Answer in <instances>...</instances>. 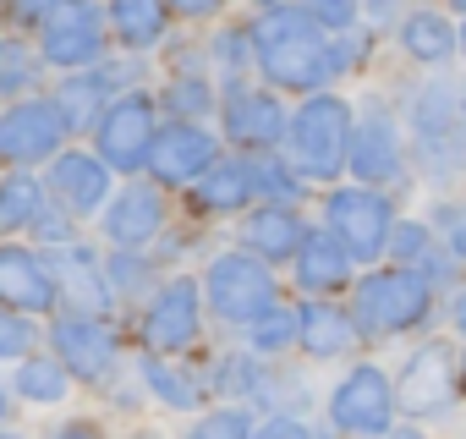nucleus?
Listing matches in <instances>:
<instances>
[{
  "instance_id": "nucleus-1",
  "label": "nucleus",
  "mask_w": 466,
  "mask_h": 439,
  "mask_svg": "<svg viewBox=\"0 0 466 439\" xmlns=\"http://www.w3.org/2000/svg\"><path fill=\"white\" fill-rule=\"evenodd\" d=\"M253 45H258V72L269 83V94H329L335 72H329V39L308 23V6H258L248 17Z\"/></svg>"
},
{
  "instance_id": "nucleus-2",
  "label": "nucleus",
  "mask_w": 466,
  "mask_h": 439,
  "mask_svg": "<svg viewBox=\"0 0 466 439\" xmlns=\"http://www.w3.org/2000/svg\"><path fill=\"white\" fill-rule=\"evenodd\" d=\"M433 308H439V291H433L422 275L395 270V264L362 270L357 286H351V302H346V313H351V324H357L362 341H400V335H417V330L433 324Z\"/></svg>"
},
{
  "instance_id": "nucleus-3",
  "label": "nucleus",
  "mask_w": 466,
  "mask_h": 439,
  "mask_svg": "<svg viewBox=\"0 0 466 439\" xmlns=\"http://www.w3.org/2000/svg\"><path fill=\"white\" fill-rule=\"evenodd\" d=\"M351 132H357V105L346 94H313V99H297L291 110V127H286V159L302 181H335L346 170V154H351Z\"/></svg>"
},
{
  "instance_id": "nucleus-4",
  "label": "nucleus",
  "mask_w": 466,
  "mask_h": 439,
  "mask_svg": "<svg viewBox=\"0 0 466 439\" xmlns=\"http://www.w3.org/2000/svg\"><path fill=\"white\" fill-rule=\"evenodd\" d=\"M406 121H411L406 138H411V154H417L422 176L455 181L461 165H466V94L450 88V83H422V88H411Z\"/></svg>"
},
{
  "instance_id": "nucleus-5",
  "label": "nucleus",
  "mask_w": 466,
  "mask_h": 439,
  "mask_svg": "<svg viewBox=\"0 0 466 439\" xmlns=\"http://www.w3.org/2000/svg\"><path fill=\"white\" fill-rule=\"evenodd\" d=\"M203 308L219 319V324H258L269 308H280V281L264 259H253L248 248H225L203 264Z\"/></svg>"
},
{
  "instance_id": "nucleus-6",
  "label": "nucleus",
  "mask_w": 466,
  "mask_h": 439,
  "mask_svg": "<svg viewBox=\"0 0 466 439\" xmlns=\"http://www.w3.org/2000/svg\"><path fill=\"white\" fill-rule=\"evenodd\" d=\"M159 99L148 88H132V94H116L105 105V116L94 121V159L110 170V176H127L137 181V170H148V154L159 143Z\"/></svg>"
},
{
  "instance_id": "nucleus-7",
  "label": "nucleus",
  "mask_w": 466,
  "mask_h": 439,
  "mask_svg": "<svg viewBox=\"0 0 466 439\" xmlns=\"http://www.w3.org/2000/svg\"><path fill=\"white\" fill-rule=\"evenodd\" d=\"M395 198L373 187H329L324 192V231L351 253V264H373L390 253L395 237Z\"/></svg>"
},
{
  "instance_id": "nucleus-8",
  "label": "nucleus",
  "mask_w": 466,
  "mask_h": 439,
  "mask_svg": "<svg viewBox=\"0 0 466 439\" xmlns=\"http://www.w3.org/2000/svg\"><path fill=\"white\" fill-rule=\"evenodd\" d=\"M324 412H329V428L335 434H351V439H384L395 428V384L379 362H351L329 395H324Z\"/></svg>"
},
{
  "instance_id": "nucleus-9",
  "label": "nucleus",
  "mask_w": 466,
  "mask_h": 439,
  "mask_svg": "<svg viewBox=\"0 0 466 439\" xmlns=\"http://www.w3.org/2000/svg\"><path fill=\"white\" fill-rule=\"evenodd\" d=\"M286 127H291V110L280 105V94L253 88L248 77L219 88V138L237 148V159L280 154L286 148Z\"/></svg>"
},
{
  "instance_id": "nucleus-10",
  "label": "nucleus",
  "mask_w": 466,
  "mask_h": 439,
  "mask_svg": "<svg viewBox=\"0 0 466 439\" xmlns=\"http://www.w3.org/2000/svg\"><path fill=\"white\" fill-rule=\"evenodd\" d=\"M137 341L143 357H181L203 341V286L192 275L159 281V291L137 313Z\"/></svg>"
},
{
  "instance_id": "nucleus-11",
  "label": "nucleus",
  "mask_w": 466,
  "mask_h": 439,
  "mask_svg": "<svg viewBox=\"0 0 466 439\" xmlns=\"http://www.w3.org/2000/svg\"><path fill=\"white\" fill-rule=\"evenodd\" d=\"M39 61L56 66L61 77H77V72H94L110 61V23H105V6H50V23L39 28Z\"/></svg>"
},
{
  "instance_id": "nucleus-12",
  "label": "nucleus",
  "mask_w": 466,
  "mask_h": 439,
  "mask_svg": "<svg viewBox=\"0 0 466 439\" xmlns=\"http://www.w3.org/2000/svg\"><path fill=\"white\" fill-rule=\"evenodd\" d=\"M455 373H461V352L450 341H422L417 352H406L400 373L390 379L395 384V412L400 417H444L461 395H455Z\"/></svg>"
},
{
  "instance_id": "nucleus-13",
  "label": "nucleus",
  "mask_w": 466,
  "mask_h": 439,
  "mask_svg": "<svg viewBox=\"0 0 466 439\" xmlns=\"http://www.w3.org/2000/svg\"><path fill=\"white\" fill-rule=\"evenodd\" d=\"M50 357L77 384H110L121 373V330H116V319L56 313L50 319Z\"/></svg>"
},
{
  "instance_id": "nucleus-14",
  "label": "nucleus",
  "mask_w": 466,
  "mask_h": 439,
  "mask_svg": "<svg viewBox=\"0 0 466 439\" xmlns=\"http://www.w3.org/2000/svg\"><path fill=\"white\" fill-rule=\"evenodd\" d=\"M170 231V198L154 181H121L99 214V237L110 253H148Z\"/></svg>"
},
{
  "instance_id": "nucleus-15",
  "label": "nucleus",
  "mask_w": 466,
  "mask_h": 439,
  "mask_svg": "<svg viewBox=\"0 0 466 439\" xmlns=\"http://www.w3.org/2000/svg\"><path fill=\"white\" fill-rule=\"evenodd\" d=\"M66 121L61 110L34 94V99H17L0 110V165H12V170H34V165H50L66 154Z\"/></svg>"
},
{
  "instance_id": "nucleus-16",
  "label": "nucleus",
  "mask_w": 466,
  "mask_h": 439,
  "mask_svg": "<svg viewBox=\"0 0 466 439\" xmlns=\"http://www.w3.org/2000/svg\"><path fill=\"white\" fill-rule=\"evenodd\" d=\"M346 170H351L362 187H373V192H384V181H400V176H406V132H400L395 110L368 105V110L357 116Z\"/></svg>"
},
{
  "instance_id": "nucleus-17",
  "label": "nucleus",
  "mask_w": 466,
  "mask_h": 439,
  "mask_svg": "<svg viewBox=\"0 0 466 439\" xmlns=\"http://www.w3.org/2000/svg\"><path fill=\"white\" fill-rule=\"evenodd\" d=\"M219 159V138L198 121H159V143L148 154V181L159 192H187L208 165Z\"/></svg>"
},
{
  "instance_id": "nucleus-18",
  "label": "nucleus",
  "mask_w": 466,
  "mask_h": 439,
  "mask_svg": "<svg viewBox=\"0 0 466 439\" xmlns=\"http://www.w3.org/2000/svg\"><path fill=\"white\" fill-rule=\"evenodd\" d=\"M0 308L17 313V319H56L61 313V297H56V275L45 264L39 248L28 242H0Z\"/></svg>"
},
{
  "instance_id": "nucleus-19",
  "label": "nucleus",
  "mask_w": 466,
  "mask_h": 439,
  "mask_svg": "<svg viewBox=\"0 0 466 439\" xmlns=\"http://www.w3.org/2000/svg\"><path fill=\"white\" fill-rule=\"evenodd\" d=\"M45 264H50V275H56L61 313H77V319H110V313H116L110 286H105V259H99L88 242L56 248V253H45Z\"/></svg>"
},
{
  "instance_id": "nucleus-20",
  "label": "nucleus",
  "mask_w": 466,
  "mask_h": 439,
  "mask_svg": "<svg viewBox=\"0 0 466 439\" xmlns=\"http://www.w3.org/2000/svg\"><path fill=\"white\" fill-rule=\"evenodd\" d=\"M45 192L61 214L83 220V214H105L110 192H116V176L94 159V148H66L61 159H50V176H45Z\"/></svg>"
},
{
  "instance_id": "nucleus-21",
  "label": "nucleus",
  "mask_w": 466,
  "mask_h": 439,
  "mask_svg": "<svg viewBox=\"0 0 466 439\" xmlns=\"http://www.w3.org/2000/svg\"><path fill=\"white\" fill-rule=\"evenodd\" d=\"M291 275H297L302 297H319V302H335L340 291L357 286L351 253H346L324 226H308V237H302V248H297V259H291Z\"/></svg>"
},
{
  "instance_id": "nucleus-22",
  "label": "nucleus",
  "mask_w": 466,
  "mask_h": 439,
  "mask_svg": "<svg viewBox=\"0 0 466 439\" xmlns=\"http://www.w3.org/2000/svg\"><path fill=\"white\" fill-rule=\"evenodd\" d=\"M302 237H308V220L286 203H253L242 214V248L264 264H291Z\"/></svg>"
},
{
  "instance_id": "nucleus-23",
  "label": "nucleus",
  "mask_w": 466,
  "mask_h": 439,
  "mask_svg": "<svg viewBox=\"0 0 466 439\" xmlns=\"http://www.w3.org/2000/svg\"><path fill=\"white\" fill-rule=\"evenodd\" d=\"M357 324L346 313V302H297V346L313 357V362H335V357H351L357 352Z\"/></svg>"
},
{
  "instance_id": "nucleus-24",
  "label": "nucleus",
  "mask_w": 466,
  "mask_h": 439,
  "mask_svg": "<svg viewBox=\"0 0 466 439\" xmlns=\"http://www.w3.org/2000/svg\"><path fill=\"white\" fill-rule=\"evenodd\" d=\"M258 203V187H253V176H248V159H214L192 187H187V209L192 214H248Z\"/></svg>"
},
{
  "instance_id": "nucleus-25",
  "label": "nucleus",
  "mask_w": 466,
  "mask_h": 439,
  "mask_svg": "<svg viewBox=\"0 0 466 439\" xmlns=\"http://www.w3.org/2000/svg\"><path fill=\"white\" fill-rule=\"evenodd\" d=\"M105 23H110V45L121 50V56H148V50H159L165 45V34H170V6H154V0H116V6H105Z\"/></svg>"
},
{
  "instance_id": "nucleus-26",
  "label": "nucleus",
  "mask_w": 466,
  "mask_h": 439,
  "mask_svg": "<svg viewBox=\"0 0 466 439\" xmlns=\"http://www.w3.org/2000/svg\"><path fill=\"white\" fill-rule=\"evenodd\" d=\"M395 39L417 66H444L450 56H461V23H450L444 12H406L395 23Z\"/></svg>"
},
{
  "instance_id": "nucleus-27",
  "label": "nucleus",
  "mask_w": 466,
  "mask_h": 439,
  "mask_svg": "<svg viewBox=\"0 0 466 439\" xmlns=\"http://www.w3.org/2000/svg\"><path fill=\"white\" fill-rule=\"evenodd\" d=\"M116 99V83L105 77V66H94V72H77V77H61V88L50 94V105L61 110V121H66V132L77 138V132H94V121L105 116V105Z\"/></svg>"
},
{
  "instance_id": "nucleus-28",
  "label": "nucleus",
  "mask_w": 466,
  "mask_h": 439,
  "mask_svg": "<svg viewBox=\"0 0 466 439\" xmlns=\"http://www.w3.org/2000/svg\"><path fill=\"white\" fill-rule=\"evenodd\" d=\"M137 379H143V390H148L159 406H170V412H198L203 395H208L203 373H198V368H181L176 357H137Z\"/></svg>"
},
{
  "instance_id": "nucleus-29",
  "label": "nucleus",
  "mask_w": 466,
  "mask_h": 439,
  "mask_svg": "<svg viewBox=\"0 0 466 439\" xmlns=\"http://www.w3.org/2000/svg\"><path fill=\"white\" fill-rule=\"evenodd\" d=\"M45 209H50L45 176H34V170H12V176H0V242L17 237V231H34Z\"/></svg>"
},
{
  "instance_id": "nucleus-30",
  "label": "nucleus",
  "mask_w": 466,
  "mask_h": 439,
  "mask_svg": "<svg viewBox=\"0 0 466 439\" xmlns=\"http://www.w3.org/2000/svg\"><path fill=\"white\" fill-rule=\"evenodd\" d=\"M66 390H72V373H66L50 352H34V357H23V362L12 368V395L28 401V406H61Z\"/></svg>"
},
{
  "instance_id": "nucleus-31",
  "label": "nucleus",
  "mask_w": 466,
  "mask_h": 439,
  "mask_svg": "<svg viewBox=\"0 0 466 439\" xmlns=\"http://www.w3.org/2000/svg\"><path fill=\"white\" fill-rule=\"evenodd\" d=\"M105 286H110V302H148L159 291L154 253H110L105 259Z\"/></svg>"
},
{
  "instance_id": "nucleus-32",
  "label": "nucleus",
  "mask_w": 466,
  "mask_h": 439,
  "mask_svg": "<svg viewBox=\"0 0 466 439\" xmlns=\"http://www.w3.org/2000/svg\"><path fill=\"white\" fill-rule=\"evenodd\" d=\"M39 72H45V61H39V45H28V39H17V34H6V39H0V99H6V105H17V99H34V88H39Z\"/></svg>"
},
{
  "instance_id": "nucleus-33",
  "label": "nucleus",
  "mask_w": 466,
  "mask_h": 439,
  "mask_svg": "<svg viewBox=\"0 0 466 439\" xmlns=\"http://www.w3.org/2000/svg\"><path fill=\"white\" fill-rule=\"evenodd\" d=\"M208 72H219L225 83H242V72H248V61H258V45H253V28L248 23H219L214 34H208Z\"/></svg>"
},
{
  "instance_id": "nucleus-34",
  "label": "nucleus",
  "mask_w": 466,
  "mask_h": 439,
  "mask_svg": "<svg viewBox=\"0 0 466 439\" xmlns=\"http://www.w3.org/2000/svg\"><path fill=\"white\" fill-rule=\"evenodd\" d=\"M248 176H253V187H258V203H286V209H297V203L308 198V181L291 170L286 154H253V159H248Z\"/></svg>"
},
{
  "instance_id": "nucleus-35",
  "label": "nucleus",
  "mask_w": 466,
  "mask_h": 439,
  "mask_svg": "<svg viewBox=\"0 0 466 439\" xmlns=\"http://www.w3.org/2000/svg\"><path fill=\"white\" fill-rule=\"evenodd\" d=\"M154 99H159V116H165V121H198V127H203V116L219 105V94H214L208 77H170Z\"/></svg>"
},
{
  "instance_id": "nucleus-36",
  "label": "nucleus",
  "mask_w": 466,
  "mask_h": 439,
  "mask_svg": "<svg viewBox=\"0 0 466 439\" xmlns=\"http://www.w3.org/2000/svg\"><path fill=\"white\" fill-rule=\"evenodd\" d=\"M291 346H297V302H280V308H269L258 324H248V352H253V357L280 362Z\"/></svg>"
},
{
  "instance_id": "nucleus-37",
  "label": "nucleus",
  "mask_w": 466,
  "mask_h": 439,
  "mask_svg": "<svg viewBox=\"0 0 466 439\" xmlns=\"http://www.w3.org/2000/svg\"><path fill=\"white\" fill-rule=\"evenodd\" d=\"M433 248H439V242H433V226H428V220H406V214H400V220H395V237H390V253H384V259H390L395 270H417V264H422Z\"/></svg>"
},
{
  "instance_id": "nucleus-38",
  "label": "nucleus",
  "mask_w": 466,
  "mask_h": 439,
  "mask_svg": "<svg viewBox=\"0 0 466 439\" xmlns=\"http://www.w3.org/2000/svg\"><path fill=\"white\" fill-rule=\"evenodd\" d=\"M253 412H242V406H208V412H198L192 417V428H187V439H253Z\"/></svg>"
},
{
  "instance_id": "nucleus-39",
  "label": "nucleus",
  "mask_w": 466,
  "mask_h": 439,
  "mask_svg": "<svg viewBox=\"0 0 466 439\" xmlns=\"http://www.w3.org/2000/svg\"><path fill=\"white\" fill-rule=\"evenodd\" d=\"M308 23L324 34V39H346L362 28V6H351V0H313L308 6Z\"/></svg>"
},
{
  "instance_id": "nucleus-40",
  "label": "nucleus",
  "mask_w": 466,
  "mask_h": 439,
  "mask_svg": "<svg viewBox=\"0 0 466 439\" xmlns=\"http://www.w3.org/2000/svg\"><path fill=\"white\" fill-rule=\"evenodd\" d=\"M39 352V324H28V319H17V313H6L0 308V362H23V357H34Z\"/></svg>"
},
{
  "instance_id": "nucleus-41",
  "label": "nucleus",
  "mask_w": 466,
  "mask_h": 439,
  "mask_svg": "<svg viewBox=\"0 0 466 439\" xmlns=\"http://www.w3.org/2000/svg\"><path fill=\"white\" fill-rule=\"evenodd\" d=\"M428 226L444 237L439 248H444L455 264H466V203H450V198H444V203H433V220H428Z\"/></svg>"
},
{
  "instance_id": "nucleus-42",
  "label": "nucleus",
  "mask_w": 466,
  "mask_h": 439,
  "mask_svg": "<svg viewBox=\"0 0 466 439\" xmlns=\"http://www.w3.org/2000/svg\"><path fill=\"white\" fill-rule=\"evenodd\" d=\"M368 50H373V34H346V39H329V72H335V83L346 77V72H357V66H368Z\"/></svg>"
},
{
  "instance_id": "nucleus-43",
  "label": "nucleus",
  "mask_w": 466,
  "mask_h": 439,
  "mask_svg": "<svg viewBox=\"0 0 466 439\" xmlns=\"http://www.w3.org/2000/svg\"><path fill=\"white\" fill-rule=\"evenodd\" d=\"M253 439H319L313 428H308V417H264L258 428H253Z\"/></svg>"
},
{
  "instance_id": "nucleus-44",
  "label": "nucleus",
  "mask_w": 466,
  "mask_h": 439,
  "mask_svg": "<svg viewBox=\"0 0 466 439\" xmlns=\"http://www.w3.org/2000/svg\"><path fill=\"white\" fill-rule=\"evenodd\" d=\"M50 439H110V434H105V428H99L94 417H72V423H61V428H56Z\"/></svg>"
},
{
  "instance_id": "nucleus-45",
  "label": "nucleus",
  "mask_w": 466,
  "mask_h": 439,
  "mask_svg": "<svg viewBox=\"0 0 466 439\" xmlns=\"http://www.w3.org/2000/svg\"><path fill=\"white\" fill-rule=\"evenodd\" d=\"M170 17H181V23H203V17H214V0H176Z\"/></svg>"
},
{
  "instance_id": "nucleus-46",
  "label": "nucleus",
  "mask_w": 466,
  "mask_h": 439,
  "mask_svg": "<svg viewBox=\"0 0 466 439\" xmlns=\"http://www.w3.org/2000/svg\"><path fill=\"white\" fill-rule=\"evenodd\" d=\"M450 324H455V335L466 341V286H455V291H450Z\"/></svg>"
},
{
  "instance_id": "nucleus-47",
  "label": "nucleus",
  "mask_w": 466,
  "mask_h": 439,
  "mask_svg": "<svg viewBox=\"0 0 466 439\" xmlns=\"http://www.w3.org/2000/svg\"><path fill=\"white\" fill-rule=\"evenodd\" d=\"M384 439H428V434H422V428H390Z\"/></svg>"
},
{
  "instance_id": "nucleus-48",
  "label": "nucleus",
  "mask_w": 466,
  "mask_h": 439,
  "mask_svg": "<svg viewBox=\"0 0 466 439\" xmlns=\"http://www.w3.org/2000/svg\"><path fill=\"white\" fill-rule=\"evenodd\" d=\"M6 417H12V395H6V384H0V428H6Z\"/></svg>"
},
{
  "instance_id": "nucleus-49",
  "label": "nucleus",
  "mask_w": 466,
  "mask_h": 439,
  "mask_svg": "<svg viewBox=\"0 0 466 439\" xmlns=\"http://www.w3.org/2000/svg\"><path fill=\"white\" fill-rule=\"evenodd\" d=\"M455 395L466 401V352H461V373H455Z\"/></svg>"
},
{
  "instance_id": "nucleus-50",
  "label": "nucleus",
  "mask_w": 466,
  "mask_h": 439,
  "mask_svg": "<svg viewBox=\"0 0 466 439\" xmlns=\"http://www.w3.org/2000/svg\"><path fill=\"white\" fill-rule=\"evenodd\" d=\"M461 56H466V17H461Z\"/></svg>"
},
{
  "instance_id": "nucleus-51",
  "label": "nucleus",
  "mask_w": 466,
  "mask_h": 439,
  "mask_svg": "<svg viewBox=\"0 0 466 439\" xmlns=\"http://www.w3.org/2000/svg\"><path fill=\"white\" fill-rule=\"evenodd\" d=\"M132 439H165V434H148V428H143V434H132Z\"/></svg>"
},
{
  "instance_id": "nucleus-52",
  "label": "nucleus",
  "mask_w": 466,
  "mask_h": 439,
  "mask_svg": "<svg viewBox=\"0 0 466 439\" xmlns=\"http://www.w3.org/2000/svg\"><path fill=\"white\" fill-rule=\"evenodd\" d=\"M0 439H23V434H12V428H0Z\"/></svg>"
}]
</instances>
